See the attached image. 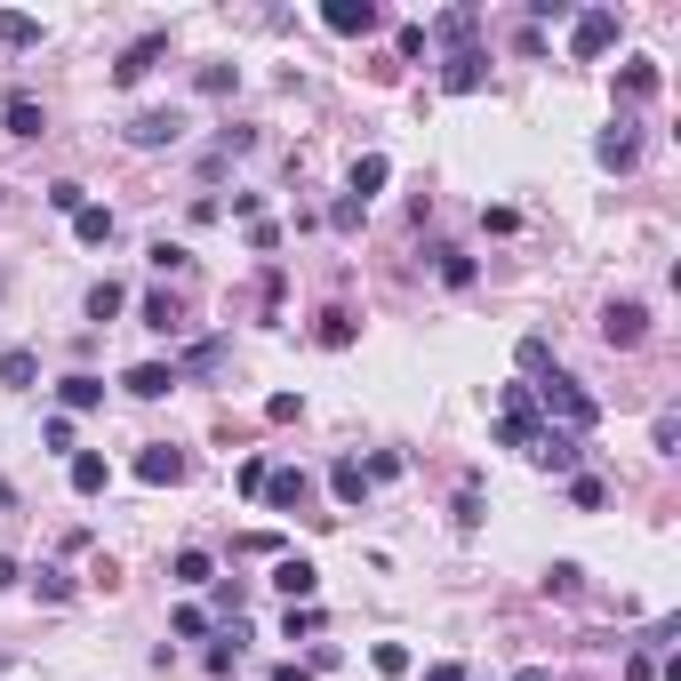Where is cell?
<instances>
[{
  "label": "cell",
  "mask_w": 681,
  "mask_h": 681,
  "mask_svg": "<svg viewBox=\"0 0 681 681\" xmlns=\"http://www.w3.org/2000/svg\"><path fill=\"white\" fill-rule=\"evenodd\" d=\"M105 489H113V465L97 449H73V498H105Z\"/></svg>",
  "instance_id": "9a60e30c"
},
{
  "label": "cell",
  "mask_w": 681,
  "mask_h": 681,
  "mask_svg": "<svg viewBox=\"0 0 681 681\" xmlns=\"http://www.w3.org/2000/svg\"><path fill=\"white\" fill-rule=\"evenodd\" d=\"M49 209H65V217H80V209H89V184H73V177H56V184H49Z\"/></svg>",
  "instance_id": "1f68e13d"
},
{
  "label": "cell",
  "mask_w": 681,
  "mask_h": 681,
  "mask_svg": "<svg viewBox=\"0 0 681 681\" xmlns=\"http://www.w3.org/2000/svg\"><path fill=\"white\" fill-rule=\"evenodd\" d=\"M209 369H224V337H201L193 354L177 361V377H209Z\"/></svg>",
  "instance_id": "83f0119b"
},
{
  "label": "cell",
  "mask_w": 681,
  "mask_h": 681,
  "mask_svg": "<svg viewBox=\"0 0 681 681\" xmlns=\"http://www.w3.org/2000/svg\"><path fill=\"white\" fill-rule=\"evenodd\" d=\"M313 337L329 345V354H345V345H354V337H361V321H354V313H345V305H329V313H321V329H313Z\"/></svg>",
  "instance_id": "7402d4cb"
},
{
  "label": "cell",
  "mask_w": 681,
  "mask_h": 681,
  "mask_svg": "<svg viewBox=\"0 0 681 681\" xmlns=\"http://www.w3.org/2000/svg\"><path fill=\"white\" fill-rule=\"evenodd\" d=\"M0 49H40V16H25V9H0Z\"/></svg>",
  "instance_id": "603a6c76"
},
{
  "label": "cell",
  "mask_w": 681,
  "mask_h": 681,
  "mask_svg": "<svg viewBox=\"0 0 681 681\" xmlns=\"http://www.w3.org/2000/svg\"><path fill=\"white\" fill-rule=\"evenodd\" d=\"M593 160H602V169H617V177H626L633 160H642V129H633V120H609V129L593 137Z\"/></svg>",
  "instance_id": "52a82bcc"
},
{
  "label": "cell",
  "mask_w": 681,
  "mask_h": 681,
  "mask_svg": "<svg viewBox=\"0 0 681 681\" xmlns=\"http://www.w3.org/2000/svg\"><path fill=\"white\" fill-rule=\"evenodd\" d=\"M529 465H538V473H562V481H569V473H586V441H577V433H538V441H529Z\"/></svg>",
  "instance_id": "5b68a950"
},
{
  "label": "cell",
  "mask_w": 681,
  "mask_h": 681,
  "mask_svg": "<svg viewBox=\"0 0 681 681\" xmlns=\"http://www.w3.org/2000/svg\"><path fill=\"white\" fill-rule=\"evenodd\" d=\"M120 305H129V288H120V281H97L89 288V321H113Z\"/></svg>",
  "instance_id": "4dcf8cb0"
},
{
  "label": "cell",
  "mask_w": 681,
  "mask_h": 681,
  "mask_svg": "<svg viewBox=\"0 0 681 681\" xmlns=\"http://www.w3.org/2000/svg\"><path fill=\"white\" fill-rule=\"evenodd\" d=\"M233 666H241V617L224 626V642L209 650V673H233Z\"/></svg>",
  "instance_id": "e575fe53"
},
{
  "label": "cell",
  "mask_w": 681,
  "mask_h": 681,
  "mask_svg": "<svg viewBox=\"0 0 681 681\" xmlns=\"http://www.w3.org/2000/svg\"><path fill=\"white\" fill-rule=\"evenodd\" d=\"M233 80H241L233 65H201V97H233Z\"/></svg>",
  "instance_id": "b9f144b4"
},
{
  "label": "cell",
  "mask_w": 681,
  "mask_h": 681,
  "mask_svg": "<svg viewBox=\"0 0 681 681\" xmlns=\"http://www.w3.org/2000/svg\"><path fill=\"white\" fill-rule=\"evenodd\" d=\"M529 394H538V417H545L553 433H577V441H586V433L602 425V401H593L586 385L569 377V369H545V377L529 385Z\"/></svg>",
  "instance_id": "6da1fadb"
},
{
  "label": "cell",
  "mask_w": 681,
  "mask_h": 681,
  "mask_svg": "<svg viewBox=\"0 0 681 681\" xmlns=\"http://www.w3.org/2000/svg\"><path fill=\"white\" fill-rule=\"evenodd\" d=\"M160 56H169V33H144V40H129V49H120L113 80H120V89H137V80H144V73L160 65Z\"/></svg>",
  "instance_id": "30bf717a"
},
{
  "label": "cell",
  "mask_w": 681,
  "mask_h": 681,
  "mask_svg": "<svg viewBox=\"0 0 681 681\" xmlns=\"http://www.w3.org/2000/svg\"><path fill=\"white\" fill-rule=\"evenodd\" d=\"M73 241H80V249H105V241H113V209H105V201H89V209L73 217Z\"/></svg>",
  "instance_id": "ffe728a7"
},
{
  "label": "cell",
  "mask_w": 681,
  "mask_h": 681,
  "mask_svg": "<svg viewBox=\"0 0 681 681\" xmlns=\"http://www.w3.org/2000/svg\"><path fill=\"white\" fill-rule=\"evenodd\" d=\"M16 577H25V569H16V562H9V553H0V593H9V586H16Z\"/></svg>",
  "instance_id": "681fc988"
},
{
  "label": "cell",
  "mask_w": 681,
  "mask_h": 681,
  "mask_svg": "<svg viewBox=\"0 0 681 681\" xmlns=\"http://www.w3.org/2000/svg\"><path fill=\"white\" fill-rule=\"evenodd\" d=\"M137 481H144V489H177V481H184V449L153 441V449L137 458Z\"/></svg>",
  "instance_id": "7c38bea8"
},
{
  "label": "cell",
  "mask_w": 681,
  "mask_h": 681,
  "mask_svg": "<svg viewBox=\"0 0 681 681\" xmlns=\"http://www.w3.org/2000/svg\"><path fill=\"white\" fill-rule=\"evenodd\" d=\"M569 505L577 513H602L609 505V481H602V473H569Z\"/></svg>",
  "instance_id": "484cf974"
},
{
  "label": "cell",
  "mask_w": 681,
  "mask_h": 681,
  "mask_svg": "<svg viewBox=\"0 0 681 681\" xmlns=\"http://www.w3.org/2000/svg\"><path fill=\"white\" fill-rule=\"evenodd\" d=\"M33 377H40V361L25 354V345H9V354H0V385H16V394H25Z\"/></svg>",
  "instance_id": "f1b7e54d"
},
{
  "label": "cell",
  "mask_w": 681,
  "mask_h": 681,
  "mask_svg": "<svg viewBox=\"0 0 681 681\" xmlns=\"http://www.w3.org/2000/svg\"><path fill=\"white\" fill-rule=\"evenodd\" d=\"M33 593L40 602H73V577L65 569H33Z\"/></svg>",
  "instance_id": "8d00e7d4"
},
{
  "label": "cell",
  "mask_w": 681,
  "mask_h": 681,
  "mask_svg": "<svg viewBox=\"0 0 681 681\" xmlns=\"http://www.w3.org/2000/svg\"><path fill=\"white\" fill-rule=\"evenodd\" d=\"M329 489H337V505H369V473H361V458H337V465H329Z\"/></svg>",
  "instance_id": "d6986e66"
},
{
  "label": "cell",
  "mask_w": 681,
  "mask_h": 681,
  "mask_svg": "<svg viewBox=\"0 0 681 681\" xmlns=\"http://www.w3.org/2000/svg\"><path fill=\"white\" fill-rule=\"evenodd\" d=\"M513 681H553V673H545V666H522V673H513Z\"/></svg>",
  "instance_id": "f5cc1de1"
},
{
  "label": "cell",
  "mask_w": 681,
  "mask_h": 681,
  "mask_svg": "<svg viewBox=\"0 0 681 681\" xmlns=\"http://www.w3.org/2000/svg\"><path fill=\"white\" fill-rule=\"evenodd\" d=\"M153 265L160 273H193V249H184V241H153Z\"/></svg>",
  "instance_id": "f35d334b"
},
{
  "label": "cell",
  "mask_w": 681,
  "mask_h": 681,
  "mask_svg": "<svg viewBox=\"0 0 681 681\" xmlns=\"http://www.w3.org/2000/svg\"><path fill=\"white\" fill-rule=\"evenodd\" d=\"M305 489H313V481H305L297 465H273V473H265V505H281V513H297Z\"/></svg>",
  "instance_id": "e0dca14e"
},
{
  "label": "cell",
  "mask_w": 681,
  "mask_h": 681,
  "mask_svg": "<svg viewBox=\"0 0 681 681\" xmlns=\"http://www.w3.org/2000/svg\"><path fill=\"white\" fill-rule=\"evenodd\" d=\"M265 473H273V465H265V458H241V473H233V489H241V498H265Z\"/></svg>",
  "instance_id": "ab89813d"
},
{
  "label": "cell",
  "mask_w": 681,
  "mask_h": 681,
  "mask_svg": "<svg viewBox=\"0 0 681 681\" xmlns=\"http://www.w3.org/2000/svg\"><path fill=\"white\" fill-rule=\"evenodd\" d=\"M385 177H394V160H385V153H361V160H354V193H345V201H361V209H369V193H385Z\"/></svg>",
  "instance_id": "ac0fdd59"
},
{
  "label": "cell",
  "mask_w": 681,
  "mask_h": 681,
  "mask_svg": "<svg viewBox=\"0 0 681 681\" xmlns=\"http://www.w3.org/2000/svg\"><path fill=\"white\" fill-rule=\"evenodd\" d=\"M361 473H369V489H377V481H394V473H401V449H377V458H369Z\"/></svg>",
  "instance_id": "7bdbcfd3"
},
{
  "label": "cell",
  "mask_w": 681,
  "mask_h": 681,
  "mask_svg": "<svg viewBox=\"0 0 681 681\" xmlns=\"http://www.w3.org/2000/svg\"><path fill=\"white\" fill-rule=\"evenodd\" d=\"M273 586L288 593V602H313V593H321V569L305 562V553H281V562H273Z\"/></svg>",
  "instance_id": "4fadbf2b"
},
{
  "label": "cell",
  "mask_w": 681,
  "mask_h": 681,
  "mask_svg": "<svg viewBox=\"0 0 681 681\" xmlns=\"http://www.w3.org/2000/svg\"><path fill=\"white\" fill-rule=\"evenodd\" d=\"M169 577H177V586H217V569H209V553H201V545H184L177 562H169Z\"/></svg>",
  "instance_id": "4316f807"
},
{
  "label": "cell",
  "mask_w": 681,
  "mask_h": 681,
  "mask_svg": "<svg viewBox=\"0 0 681 681\" xmlns=\"http://www.w3.org/2000/svg\"><path fill=\"white\" fill-rule=\"evenodd\" d=\"M481 80H489V56H481V49H458V56L441 65V89H449V97H473Z\"/></svg>",
  "instance_id": "5bb4252c"
},
{
  "label": "cell",
  "mask_w": 681,
  "mask_h": 681,
  "mask_svg": "<svg viewBox=\"0 0 681 681\" xmlns=\"http://www.w3.org/2000/svg\"><path fill=\"white\" fill-rule=\"evenodd\" d=\"M0 120H9V137H40V129H49V113H40L33 97H9V105H0Z\"/></svg>",
  "instance_id": "d4e9b609"
},
{
  "label": "cell",
  "mask_w": 681,
  "mask_h": 681,
  "mask_svg": "<svg viewBox=\"0 0 681 681\" xmlns=\"http://www.w3.org/2000/svg\"><path fill=\"white\" fill-rule=\"evenodd\" d=\"M281 633H288V642H305V633H321V609H313V602H288Z\"/></svg>",
  "instance_id": "d6a6232c"
},
{
  "label": "cell",
  "mask_w": 681,
  "mask_h": 681,
  "mask_svg": "<svg viewBox=\"0 0 681 681\" xmlns=\"http://www.w3.org/2000/svg\"><path fill=\"white\" fill-rule=\"evenodd\" d=\"M177 137H184V113H177V105H153V113L129 120V144H137V153H160V144H177Z\"/></svg>",
  "instance_id": "ba28073f"
},
{
  "label": "cell",
  "mask_w": 681,
  "mask_h": 681,
  "mask_svg": "<svg viewBox=\"0 0 681 681\" xmlns=\"http://www.w3.org/2000/svg\"><path fill=\"white\" fill-rule=\"evenodd\" d=\"M169 633H177V642H201V633H209V609H177Z\"/></svg>",
  "instance_id": "60d3db41"
},
{
  "label": "cell",
  "mask_w": 681,
  "mask_h": 681,
  "mask_svg": "<svg viewBox=\"0 0 681 681\" xmlns=\"http://www.w3.org/2000/svg\"><path fill=\"white\" fill-rule=\"evenodd\" d=\"M617 49V9H577L569 16V56L577 65H593V56Z\"/></svg>",
  "instance_id": "277c9868"
},
{
  "label": "cell",
  "mask_w": 681,
  "mask_h": 681,
  "mask_svg": "<svg viewBox=\"0 0 681 681\" xmlns=\"http://www.w3.org/2000/svg\"><path fill=\"white\" fill-rule=\"evenodd\" d=\"M666 89V73L650 65V56H626V65H617V97H633V105H642V97H657Z\"/></svg>",
  "instance_id": "2e32d148"
},
{
  "label": "cell",
  "mask_w": 681,
  "mask_h": 681,
  "mask_svg": "<svg viewBox=\"0 0 681 681\" xmlns=\"http://www.w3.org/2000/svg\"><path fill=\"white\" fill-rule=\"evenodd\" d=\"M394 49L409 56V65H417V56H425V25H401V33H394Z\"/></svg>",
  "instance_id": "7dc6e473"
},
{
  "label": "cell",
  "mask_w": 681,
  "mask_h": 681,
  "mask_svg": "<svg viewBox=\"0 0 681 681\" xmlns=\"http://www.w3.org/2000/svg\"><path fill=\"white\" fill-rule=\"evenodd\" d=\"M650 441H657V458H673V441H681V417H673V409L650 425Z\"/></svg>",
  "instance_id": "ee69618b"
},
{
  "label": "cell",
  "mask_w": 681,
  "mask_h": 681,
  "mask_svg": "<svg viewBox=\"0 0 681 681\" xmlns=\"http://www.w3.org/2000/svg\"><path fill=\"white\" fill-rule=\"evenodd\" d=\"M369 666H377L385 681H401V673H409V650H401V642H377V650H369Z\"/></svg>",
  "instance_id": "d590c367"
},
{
  "label": "cell",
  "mask_w": 681,
  "mask_h": 681,
  "mask_svg": "<svg viewBox=\"0 0 681 681\" xmlns=\"http://www.w3.org/2000/svg\"><path fill=\"white\" fill-rule=\"evenodd\" d=\"M458 529H465V538L481 529V489H458Z\"/></svg>",
  "instance_id": "f6af8a7d"
},
{
  "label": "cell",
  "mask_w": 681,
  "mask_h": 681,
  "mask_svg": "<svg viewBox=\"0 0 681 681\" xmlns=\"http://www.w3.org/2000/svg\"><path fill=\"white\" fill-rule=\"evenodd\" d=\"M249 249H257V257H273V249H281V224H265V217H257V224H249Z\"/></svg>",
  "instance_id": "bcb514c9"
},
{
  "label": "cell",
  "mask_w": 681,
  "mask_h": 681,
  "mask_svg": "<svg viewBox=\"0 0 681 681\" xmlns=\"http://www.w3.org/2000/svg\"><path fill=\"white\" fill-rule=\"evenodd\" d=\"M56 401H65V409H97V401H105V377H89V369H73V377L56 385Z\"/></svg>",
  "instance_id": "cb8c5ba5"
},
{
  "label": "cell",
  "mask_w": 681,
  "mask_h": 681,
  "mask_svg": "<svg viewBox=\"0 0 681 681\" xmlns=\"http://www.w3.org/2000/svg\"><path fill=\"white\" fill-rule=\"evenodd\" d=\"M273 681H313V673H305V666H281V673H273Z\"/></svg>",
  "instance_id": "816d5d0a"
},
{
  "label": "cell",
  "mask_w": 681,
  "mask_h": 681,
  "mask_svg": "<svg viewBox=\"0 0 681 681\" xmlns=\"http://www.w3.org/2000/svg\"><path fill=\"white\" fill-rule=\"evenodd\" d=\"M144 329H160V337H177V329H184L177 297H160V288H153V297H144Z\"/></svg>",
  "instance_id": "f546056e"
},
{
  "label": "cell",
  "mask_w": 681,
  "mask_h": 681,
  "mask_svg": "<svg viewBox=\"0 0 681 681\" xmlns=\"http://www.w3.org/2000/svg\"><path fill=\"white\" fill-rule=\"evenodd\" d=\"M602 345H609V354L650 345V305H642V297H609V305H602Z\"/></svg>",
  "instance_id": "3957f363"
},
{
  "label": "cell",
  "mask_w": 681,
  "mask_h": 681,
  "mask_svg": "<svg viewBox=\"0 0 681 681\" xmlns=\"http://www.w3.org/2000/svg\"><path fill=\"white\" fill-rule=\"evenodd\" d=\"M433 257H441V281L449 288H473V257L465 249H433Z\"/></svg>",
  "instance_id": "74e56055"
},
{
  "label": "cell",
  "mask_w": 681,
  "mask_h": 681,
  "mask_svg": "<svg viewBox=\"0 0 681 681\" xmlns=\"http://www.w3.org/2000/svg\"><path fill=\"white\" fill-rule=\"evenodd\" d=\"M538 593H545V602H577V593H586V569H577V562H553V569L538 577Z\"/></svg>",
  "instance_id": "44dd1931"
},
{
  "label": "cell",
  "mask_w": 681,
  "mask_h": 681,
  "mask_svg": "<svg viewBox=\"0 0 681 681\" xmlns=\"http://www.w3.org/2000/svg\"><path fill=\"white\" fill-rule=\"evenodd\" d=\"M513 361H522V377H529V385H538L553 354H545V337H522V345H513Z\"/></svg>",
  "instance_id": "836d02e7"
},
{
  "label": "cell",
  "mask_w": 681,
  "mask_h": 681,
  "mask_svg": "<svg viewBox=\"0 0 681 681\" xmlns=\"http://www.w3.org/2000/svg\"><path fill=\"white\" fill-rule=\"evenodd\" d=\"M120 385H129L137 401H169V394H177L184 377H177V361H137V369H129V377H120Z\"/></svg>",
  "instance_id": "8fae6325"
},
{
  "label": "cell",
  "mask_w": 681,
  "mask_h": 681,
  "mask_svg": "<svg viewBox=\"0 0 681 681\" xmlns=\"http://www.w3.org/2000/svg\"><path fill=\"white\" fill-rule=\"evenodd\" d=\"M321 25H329V33H345V40H369V33L385 25V9H377V0H329Z\"/></svg>",
  "instance_id": "8992f818"
},
{
  "label": "cell",
  "mask_w": 681,
  "mask_h": 681,
  "mask_svg": "<svg viewBox=\"0 0 681 681\" xmlns=\"http://www.w3.org/2000/svg\"><path fill=\"white\" fill-rule=\"evenodd\" d=\"M473 33H481V9H473V0H465V9H441V16H433V25H425V49H433V40H441V49L458 56V49H473Z\"/></svg>",
  "instance_id": "9c48e42d"
},
{
  "label": "cell",
  "mask_w": 681,
  "mask_h": 681,
  "mask_svg": "<svg viewBox=\"0 0 681 681\" xmlns=\"http://www.w3.org/2000/svg\"><path fill=\"white\" fill-rule=\"evenodd\" d=\"M538 433H545L538 394H529V385H505V394H498V449H522V458H529V441H538Z\"/></svg>",
  "instance_id": "7a4b0ae2"
},
{
  "label": "cell",
  "mask_w": 681,
  "mask_h": 681,
  "mask_svg": "<svg viewBox=\"0 0 681 681\" xmlns=\"http://www.w3.org/2000/svg\"><path fill=\"white\" fill-rule=\"evenodd\" d=\"M425 681H465V666H433Z\"/></svg>",
  "instance_id": "f907efd6"
},
{
  "label": "cell",
  "mask_w": 681,
  "mask_h": 681,
  "mask_svg": "<svg viewBox=\"0 0 681 681\" xmlns=\"http://www.w3.org/2000/svg\"><path fill=\"white\" fill-rule=\"evenodd\" d=\"M626 681H657V657H650V650H633V657H626Z\"/></svg>",
  "instance_id": "c3c4849f"
}]
</instances>
